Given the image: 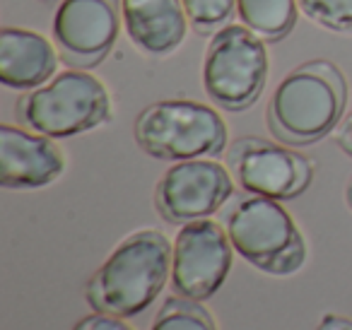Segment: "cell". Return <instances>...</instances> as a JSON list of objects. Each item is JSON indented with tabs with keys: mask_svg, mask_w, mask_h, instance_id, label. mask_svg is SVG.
Returning a JSON list of instances; mask_svg holds the SVG:
<instances>
[{
	"mask_svg": "<svg viewBox=\"0 0 352 330\" xmlns=\"http://www.w3.org/2000/svg\"><path fill=\"white\" fill-rule=\"evenodd\" d=\"M234 251L270 275H292L307 261V243L292 214L265 195H236L222 212Z\"/></svg>",
	"mask_w": 352,
	"mask_h": 330,
	"instance_id": "cell-3",
	"label": "cell"
},
{
	"mask_svg": "<svg viewBox=\"0 0 352 330\" xmlns=\"http://www.w3.org/2000/svg\"><path fill=\"white\" fill-rule=\"evenodd\" d=\"M316 330H352V320L331 314V316H323V320L318 323Z\"/></svg>",
	"mask_w": 352,
	"mask_h": 330,
	"instance_id": "cell-20",
	"label": "cell"
},
{
	"mask_svg": "<svg viewBox=\"0 0 352 330\" xmlns=\"http://www.w3.org/2000/svg\"><path fill=\"white\" fill-rule=\"evenodd\" d=\"M133 135L140 150L166 162L215 157L227 147L222 116L191 99H164L145 107L135 118Z\"/></svg>",
	"mask_w": 352,
	"mask_h": 330,
	"instance_id": "cell-5",
	"label": "cell"
},
{
	"mask_svg": "<svg viewBox=\"0 0 352 330\" xmlns=\"http://www.w3.org/2000/svg\"><path fill=\"white\" fill-rule=\"evenodd\" d=\"M297 0H236V15L263 41H280L297 22Z\"/></svg>",
	"mask_w": 352,
	"mask_h": 330,
	"instance_id": "cell-14",
	"label": "cell"
},
{
	"mask_svg": "<svg viewBox=\"0 0 352 330\" xmlns=\"http://www.w3.org/2000/svg\"><path fill=\"white\" fill-rule=\"evenodd\" d=\"M336 142L345 155L352 157V111L347 113V118L342 121L340 131H338V135H336Z\"/></svg>",
	"mask_w": 352,
	"mask_h": 330,
	"instance_id": "cell-19",
	"label": "cell"
},
{
	"mask_svg": "<svg viewBox=\"0 0 352 330\" xmlns=\"http://www.w3.org/2000/svg\"><path fill=\"white\" fill-rule=\"evenodd\" d=\"M65 169V157L49 135L10 123L0 126V186L3 188H44Z\"/></svg>",
	"mask_w": 352,
	"mask_h": 330,
	"instance_id": "cell-11",
	"label": "cell"
},
{
	"mask_svg": "<svg viewBox=\"0 0 352 330\" xmlns=\"http://www.w3.org/2000/svg\"><path fill=\"white\" fill-rule=\"evenodd\" d=\"M234 176L212 160H184L164 171L155 188V205L169 224L206 219L234 193Z\"/></svg>",
	"mask_w": 352,
	"mask_h": 330,
	"instance_id": "cell-9",
	"label": "cell"
},
{
	"mask_svg": "<svg viewBox=\"0 0 352 330\" xmlns=\"http://www.w3.org/2000/svg\"><path fill=\"white\" fill-rule=\"evenodd\" d=\"M171 248L169 239L155 229L126 236L89 277L87 304L118 318L145 314L171 277Z\"/></svg>",
	"mask_w": 352,
	"mask_h": 330,
	"instance_id": "cell-1",
	"label": "cell"
},
{
	"mask_svg": "<svg viewBox=\"0 0 352 330\" xmlns=\"http://www.w3.org/2000/svg\"><path fill=\"white\" fill-rule=\"evenodd\" d=\"M20 126L49 138H73L102 126L111 116V102L102 80L70 68L46 85L30 89L17 102Z\"/></svg>",
	"mask_w": 352,
	"mask_h": 330,
	"instance_id": "cell-4",
	"label": "cell"
},
{
	"mask_svg": "<svg viewBox=\"0 0 352 330\" xmlns=\"http://www.w3.org/2000/svg\"><path fill=\"white\" fill-rule=\"evenodd\" d=\"M39 32L6 27L0 32V82L8 89L30 92L56 75L60 56Z\"/></svg>",
	"mask_w": 352,
	"mask_h": 330,
	"instance_id": "cell-12",
	"label": "cell"
},
{
	"mask_svg": "<svg viewBox=\"0 0 352 330\" xmlns=\"http://www.w3.org/2000/svg\"><path fill=\"white\" fill-rule=\"evenodd\" d=\"M232 248L227 229L212 219L184 224L171 248V292L191 301L210 299L230 275Z\"/></svg>",
	"mask_w": 352,
	"mask_h": 330,
	"instance_id": "cell-7",
	"label": "cell"
},
{
	"mask_svg": "<svg viewBox=\"0 0 352 330\" xmlns=\"http://www.w3.org/2000/svg\"><path fill=\"white\" fill-rule=\"evenodd\" d=\"M131 41L147 56H166L186 36L188 17L182 0H121Z\"/></svg>",
	"mask_w": 352,
	"mask_h": 330,
	"instance_id": "cell-13",
	"label": "cell"
},
{
	"mask_svg": "<svg viewBox=\"0 0 352 330\" xmlns=\"http://www.w3.org/2000/svg\"><path fill=\"white\" fill-rule=\"evenodd\" d=\"M188 25L201 34H215L230 22L236 0H182Z\"/></svg>",
	"mask_w": 352,
	"mask_h": 330,
	"instance_id": "cell-16",
	"label": "cell"
},
{
	"mask_svg": "<svg viewBox=\"0 0 352 330\" xmlns=\"http://www.w3.org/2000/svg\"><path fill=\"white\" fill-rule=\"evenodd\" d=\"M150 330H217V325L201 301L174 294L157 311Z\"/></svg>",
	"mask_w": 352,
	"mask_h": 330,
	"instance_id": "cell-15",
	"label": "cell"
},
{
	"mask_svg": "<svg viewBox=\"0 0 352 330\" xmlns=\"http://www.w3.org/2000/svg\"><path fill=\"white\" fill-rule=\"evenodd\" d=\"M268 80L265 41L246 25H225L210 36L203 58V87L217 107L244 111Z\"/></svg>",
	"mask_w": 352,
	"mask_h": 330,
	"instance_id": "cell-6",
	"label": "cell"
},
{
	"mask_svg": "<svg viewBox=\"0 0 352 330\" xmlns=\"http://www.w3.org/2000/svg\"><path fill=\"white\" fill-rule=\"evenodd\" d=\"M347 85L331 60H309L294 68L270 97L265 121L283 145H311L340 123Z\"/></svg>",
	"mask_w": 352,
	"mask_h": 330,
	"instance_id": "cell-2",
	"label": "cell"
},
{
	"mask_svg": "<svg viewBox=\"0 0 352 330\" xmlns=\"http://www.w3.org/2000/svg\"><path fill=\"white\" fill-rule=\"evenodd\" d=\"M73 330H133V328L123 318H118V316L104 314V311H92L89 316L80 318L73 325Z\"/></svg>",
	"mask_w": 352,
	"mask_h": 330,
	"instance_id": "cell-18",
	"label": "cell"
},
{
	"mask_svg": "<svg viewBox=\"0 0 352 330\" xmlns=\"http://www.w3.org/2000/svg\"><path fill=\"white\" fill-rule=\"evenodd\" d=\"M347 205H350V208H352V181H350V186H347Z\"/></svg>",
	"mask_w": 352,
	"mask_h": 330,
	"instance_id": "cell-21",
	"label": "cell"
},
{
	"mask_svg": "<svg viewBox=\"0 0 352 330\" xmlns=\"http://www.w3.org/2000/svg\"><path fill=\"white\" fill-rule=\"evenodd\" d=\"M297 6L316 25L352 34V0H297Z\"/></svg>",
	"mask_w": 352,
	"mask_h": 330,
	"instance_id": "cell-17",
	"label": "cell"
},
{
	"mask_svg": "<svg viewBox=\"0 0 352 330\" xmlns=\"http://www.w3.org/2000/svg\"><path fill=\"white\" fill-rule=\"evenodd\" d=\"M227 166L246 193L273 200L297 198L314 179V164L307 157L263 138H239L232 142Z\"/></svg>",
	"mask_w": 352,
	"mask_h": 330,
	"instance_id": "cell-8",
	"label": "cell"
},
{
	"mask_svg": "<svg viewBox=\"0 0 352 330\" xmlns=\"http://www.w3.org/2000/svg\"><path fill=\"white\" fill-rule=\"evenodd\" d=\"M121 0H58L54 41L70 68H92L113 49L121 32Z\"/></svg>",
	"mask_w": 352,
	"mask_h": 330,
	"instance_id": "cell-10",
	"label": "cell"
}]
</instances>
